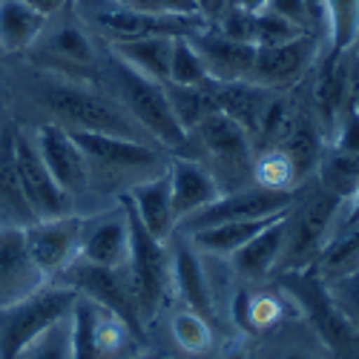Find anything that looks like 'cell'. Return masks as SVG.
Returning <instances> with one entry per match:
<instances>
[{"mask_svg":"<svg viewBox=\"0 0 359 359\" xmlns=\"http://www.w3.org/2000/svg\"><path fill=\"white\" fill-rule=\"evenodd\" d=\"M41 104L57 118V124L67 130H83V133H104L130 141H153L135 118L121 107V101H112L109 95H101L95 89L81 86L75 81L52 78L38 86Z\"/></svg>","mask_w":359,"mask_h":359,"instance_id":"cell-1","label":"cell"},{"mask_svg":"<svg viewBox=\"0 0 359 359\" xmlns=\"http://www.w3.org/2000/svg\"><path fill=\"white\" fill-rule=\"evenodd\" d=\"M75 12L109 43L138 38H190L207 26L204 15H149L118 0H75Z\"/></svg>","mask_w":359,"mask_h":359,"instance_id":"cell-2","label":"cell"},{"mask_svg":"<svg viewBox=\"0 0 359 359\" xmlns=\"http://www.w3.org/2000/svg\"><path fill=\"white\" fill-rule=\"evenodd\" d=\"M121 204H124L127 222H130V259L124 264V273L130 282V293H133V302L138 308V316L147 327L158 316V311L164 308L167 296L172 290L170 245L156 238L135 219V213L130 210V204L124 198H121Z\"/></svg>","mask_w":359,"mask_h":359,"instance_id":"cell-3","label":"cell"},{"mask_svg":"<svg viewBox=\"0 0 359 359\" xmlns=\"http://www.w3.org/2000/svg\"><path fill=\"white\" fill-rule=\"evenodd\" d=\"M342 204L345 201L322 190L319 184L305 198L293 196V204L285 216V248L276 271H311V264L337 230Z\"/></svg>","mask_w":359,"mask_h":359,"instance_id":"cell-4","label":"cell"},{"mask_svg":"<svg viewBox=\"0 0 359 359\" xmlns=\"http://www.w3.org/2000/svg\"><path fill=\"white\" fill-rule=\"evenodd\" d=\"M112 81H115L121 107L135 118L138 127L158 147L182 149L187 144V133L178 124V118L172 115L164 83L135 72L133 67L118 61V57H112Z\"/></svg>","mask_w":359,"mask_h":359,"instance_id":"cell-5","label":"cell"},{"mask_svg":"<svg viewBox=\"0 0 359 359\" xmlns=\"http://www.w3.org/2000/svg\"><path fill=\"white\" fill-rule=\"evenodd\" d=\"M78 293L67 285H43L32 296L0 308V359H15L49 325L72 313Z\"/></svg>","mask_w":359,"mask_h":359,"instance_id":"cell-6","label":"cell"},{"mask_svg":"<svg viewBox=\"0 0 359 359\" xmlns=\"http://www.w3.org/2000/svg\"><path fill=\"white\" fill-rule=\"evenodd\" d=\"M89 167V182L101 172L104 178H135V184L149 175L164 172L161 153L147 141H130L104 133L69 130Z\"/></svg>","mask_w":359,"mask_h":359,"instance_id":"cell-7","label":"cell"},{"mask_svg":"<svg viewBox=\"0 0 359 359\" xmlns=\"http://www.w3.org/2000/svg\"><path fill=\"white\" fill-rule=\"evenodd\" d=\"M141 339L107 308L78 296L72 308V359H130Z\"/></svg>","mask_w":359,"mask_h":359,"instance_id":"cell-8","label":"cell"},{"mask_svg":"<svg viewBox=\"0 0 359 359\" xmlns=\"http://www.w3.org/2000/svg\"><path fill=\"white\" fill-rule=\"evenodd\" d=\"M61 276H64L67 287H72L78 296L115 313L138 339H144V322L133 302L124 267H101V264H89L83 259H75Z\"/></svg>","mask_w":359,"mask_h":359,"instance_id":"cell-9","label":"cell"},{"mask_svg":"<svg viewBox=\"0 0 359 359\" xmlns=\"http://www.w3.org/2000/svg\"><path fill=\"white\" fill-rule=\"evenodd\" d=\"M12 153H15V170H18V182L20 193L29 204L35 219H57V216H69L72 213V198L57 187L52 172L46 170L32 133L26 130H12Z\"/></svg>","mask_w":359,"mask_h":359,"instance_id":"cell-10","label":"cell"},{"mask_svg":"<svg viewBox=\"0 0 359 359\" xmlns=\"http://www.w3.org/2000/svg\"><path fill=\"white\" fill-rule=\"evenodd\" d=\"M293 196L296 193H279V190H264L259 184H248V187L222 193L213 204H207V207H201L198 213L178 222L175 230H182V236H190V233L216 227V224H224V222L276 216V213H285L287 207L293 204Z\"/></svg>","mask_w":359,"mask_h":359,"instance_id":"cell-11","label":"cell"},{"mask_svg":"<svg viewBox=\"0 0 359 359\" xmlns=\"http://www.w3.org/2000/svg\"><path fill=\"white\" fill-rule=\"evenodd\" d=\"M81 233H83V219L72 216V213L57 216V219H35V222L23 224L29 253H32L35 264L43 271L46 279L61 276L78 259Z\"/></svg>","mask_w":359,"mask_h":359,"instance_id":"cell-12","label":"cell"},{"mask_svg":"<svg viewBox=\"0 0 359 359\" xmlns=\"http://www.w3.org/2000/svg\"><path fill=\"white\" fill-rule=\"evenodd\" d=\"M187 141H196L201 153L216 161L222 172H248L253 178V141L224 112H210L187 133Z\"/></svg>","mask_w":359,"mask_h":359,"instance_id":"cell-13","label":"cell"},{"mask_svg":"<svg viewBox=\"0 0 359 359\" xmlns=\"http://www.w3.org/2000/svg\"><path fill=\"white\" fill-rule=\"evenodd\" d=\"M46 285L43 271L29 253L23 224L0 222V308H9Z\"/></svg>","mask_w":359,"mask_h":359,"instance_id":"cell-14","label":"cell"},{"mask_svg":"<svg viewBox=\"0 0 359 359\" xmlns=\"http://www.w3.org/2000/svg\"><path fill=\"white\" fill-rule=\"evenodd\" d=\"M32 138H35V147H38L46 170L52 172L57 187H61L72 201L93 187V182H89L86 158H83L81 147L75 144V138H72V133L67 127L52 121V124L38 127L32 133Z\"/></svg>","mask_w":359,"mask_h":359,"instance_id":"cell-15","label":"cell"},{"mask_svg":"<svg viewBox=\"0 0 359 359\" xmlns=\"http://www.w3.org/2000/svg\"><path fill=\"white\" fill-rule=\"evenodd\" d=\"M316 35H299L293 41L285 43H273V46H256V61H253V75L250 81L264 86V89H290L293 83H299L308 69L313 67L316 57Z\"/></svg>","mask_w":359,"mask_h":359,"instance_id":"cell-16","label":"cell"},{"mask_svg":"<svg viewBox=\"0 0 359 359\" xmlns=\"http://www.w3.org/2000/svg\"><path fill=\"white\" fill-rule=\"evenodd\" d=\"M196 52L201 55L204 69L216 83H236V81H250L253 75V61H256V43H242L224 38L222 32L207 23L190 35Z\"/></svg>","mask_w":359,"mask_h":359,"instance_id":"cell-17","label":"cell"},{"mask_svg":"<svg viewBox=\"0 0 359 359\" xmlns=\"http://www.w3.org/2000/svg\"><path fill=\"white\" fill-rule=\"evenodd\" d=\"M170 276H172V290L182 296L184 308L201 313L204 319L213 322V290L210 279L201 264V253L190 245V238L170 236Z\"/></svg>","mask_w":359,"mask_h":359,"instance_id":"cell-18","label":"cell"},{"mask_svg":"<svg viewBox=\"0 0 359 359\" xmlns=\"http://www.w3.org/2000/svg\"><path fill=\"white\" fill-rule=\"evenodd\" d=\"M78 259L101 267H124L130 259V222L127 210H112L95 219H83Z\"/></svg>","mask_w":359,"mask_h":359,"instance_id":"cell-19","label":"cell"},{"mask_svg":"<svg viewBox=\"0 0 359 359\" xmlns=\"http://www.w3.org/2000/svg\"><path fill=\"white\" fill-rule=\"evenodd\" d=\"M167 178H170V201L175 222L198 213L201 207L213 204L222 196L219 178L210 172V167L196 158H172L167 167Z\"/></svg>","mask_w":359,"mask_h":359,"instance_id":"cell-20","label":"cell"},{"mask_svg":"<svg viewBox=\"0 0 359 359\" xmlns=\"http://www.w3.org/2000/svg\"><path fill=\"white\" fill-rule=\"evenodd\" d=\"M130 204V210L135 219L153 233L161 242H170V236L175 233V213H172V201H170V178L167 170L158 175H149L144 182L133 184L124 196Z\"/></svg>","mask_w":359,"mask_h":359,"instance_id":"cell-21","label":"cell"},{"mask_svg":"<svg viewBox=\"0 0 359 359\" xmlns=\"http://www.w3.org/2000/svg\"><path fill=\"white\" fill-rule=\"evenodd\" d=\"M285 216H279L264 230H259L250 242H245L230 256L233 271L245 282H262L264 276L276 273L279 259H282V248H285Z\"/></svg>","mask_w":359,"mask_h":359,"instance_id":"cell-22","label":"cell"},{"mask_svg":"<svg viewBox=\"0 0 359 359\" xmlns=\"http://www.w3.org/2000/svg\"><path fill=\"white\" fill-rule=\"evenodd\" d=\"M213 95H216V112H224L227 118H233L253 141L262 124V115L273 98V89H264L253 81H236V83L213 81Z\"/></svg>","mask_w":359,"mask_h":359,"instance_id":"cell-23","label":"cell"},{"mask_svg":"<svg viewBox=\"0 0 359 359\" xmlns=\"http://www.w3.org/2000/svg\"><path fill=\"white\" fill-rule=\"evenodd\" d=\"M351 104V69H348V52L345 55H327L322 69L316 72L313 83V107L319 121L334 130L337 118Z\"/></svg>","mask_w":359,"mask_h":359,"instance_id":"cell-24","label":"cell"},{"mask_svg":"<svg viewBox=\"0 0 359 359\" xmlns=\"http://www.w3.org/2000/svg\"><path fill=\"white\" fill-rule=\"evenodd\" d=\"M175 38H138V41H112L109 55L121 64L133 67L135 72L153 78L158 83H167L170 75V55H172Z\"/></svg>","mask_w":359,"mask_h":359,"instance_id":"cell-25","label":"cell"},{"mask_svg":"<svg viewBox=\"0 0 359 359\" xmlns=\"http://www.w3.org/2000/svg\"><path fill=\"white\" fill-rule=\"evenodd\" d=\"M287 213V210H285ZM285 213H276V216H264V219H245V222H224V224H216V227H207V230H198V233H190V245L198 250V253H207V256H219V259H230L238 248L245 242L264 230L271 222H276L279 216Z\"/></svg>","mask_w":359,"mask_h":359,"instance_id":"cell-26","label":"cell"},{"mask_svg":"<svg viewBox=\"0 0 359 359\" xmlns=\"http://www.w3.org/2000/svg\"><path fill=\"white\" fill-rule=\"evenodd\" d=\"M35 43H41L43 49V57L49 64H57V67H75V69H89L95 67V46L89 41V35L83 32L81 26H57L43 38H38Z\"/></svg>","mask_w":359,"mask_h":359,"instance_id":"cell-27","label":"cell"},{"mask_svg":"<svg viewBox=\"0 0 359 359\" xmlns=\"http://www.w3.org/2000/svg\"><path fill=\"white\" fill-rule=\"evenodd\" d=\"M43 29L46 18L26 6L23 0H0V46L6 52L32 49Z\"/></svg>","mask_w":359,"mask_h":359,"instance_id":"cell-28","label":"cell"},{"mask_svg":"<svg viewBox=\"0 0 359 359\" xmlns=\"http://www.w3.org/2000/svg\"><path fill=\"white\" fill-rule=\"evenodd\" d=\"M359 271V227H337L311 264V273L325 285Z\"/></svg>","mask_w":359,"mask_h":359,"instance_id":"cell-29","label":"cell"},{"mask_svg":"<svg viewBox=\"0 0 359 359\" xmlns=\"http://www.w3.org/2000/svg\"><path fill=\"white\" fill-rule=\"evenodd\" d=\"M12 130L0 133V222L9 224H29L35 222L32 210L20 193L18 170H15V153H12Z\"/></svg>","mask_w":359,"mask_h":359,"instance_id":"cell-30","label":"cell"},{"mask_svg":"<svg viewBox=\"0 0 359 359\" xmlns=\"http://www.w3.org/2000/svg\"><path fill=\"white\" fill-rule=\"evenodd\" d=\"M316 178L319 187L337 196L339 201H348L353 190L359 187V156L345 153L339 147H322L319 161H316Z\"/></svg>","mask_w":359,"mask_h":359,"instance_id":"cell-31","label":"cell"},{"mask_svg":"<svg viewBox=\"0 0 359 359\" xmlns=\"http://www.w3.org/2000/svg\"><path fill=\"white\" fill-rule=\"evenodd\" d=\"M167 101L172 107V115L178 118V124L184 127V133H190L201 118H207L210 112H216V95H213V81L204 86H175V83H164Z\"/></svg>","mask_w":359,"mask_h":359,"instance_id":"cell-32","label":"cell"},{"mask_svg":"<svg viewBox=\"0 0 359 359\" xmlns=\"http://www.w3.org/2000/svg\"><path fill=\"white\" fill-rule=\"evenodd\" d=\"M325 32L331 41L327 55H345L359 41V0H325Z\"/></svg>","mask_w":359,"mask_h":359,"instance_id":"cell-33","label":"cell"},{"mask_svg":"<svg viewBox=\"0 0 359 359\" xmlns=\"http://www.w3.org/2000/svg\"><path fill=\"white\" fill-rule=\"evenodd\" d=\"M253 182L264 190H279V193H296L302 178L296 172V164L282 147L262 149L253 158Z\"/></svg>","mask_w":359,"mask_h":359,"instance_id":"cell-34","label":"cell"},{"mask_svg":"<svg viewBox=\"0 0 359 359\" xmlns=\"http://www.w3.org/2000/svg\"><path fill=\"white\" fill-rule=\"evenodd\" d=\"M285 308L273 293H242L236 299V325L248 334H262L282 319Z\"/></svg>","mask_w":359,"mask_h":359,"instance_id":"cell-35","label":"cell"},{"mask_svg":"<svg viewBox=\"0 0 359 359\" xmlns=\"http://www.w3.org/2000/svg\"><path fill=\"white\" fill-rule=\"evenodd\" d=\"M282 149L290 156V161L296 164V172L299 178L305 182V175L316 170V161H319V153H322V141H319V130L311 118H302L293 127V133L287 135V141L282 144Z\"/></svg>","mask_w":359,"mask_h":359,"instance_id":"cell-36","label":"cell"},{"mask_svg":"<svg viewBox=\"0 0 359 359\" xmlns=\"http://www.w3.org/2000/svg\"><path fill=\"white\" fill-rule=\"evenodd\" d=\"M170 331H172V339L175 345L187 351V353H207L213 348V325L210 319H204L201 313L190 311V308H182L172 313V322H170Z\"/></svg>","mask_w":359,"mask_h":359,"instance_id":"cell-37","label":"cell"},{"mask_svg":"<svg viewBox=\"0 0 359 359\" xmlns=\"http://www.w3.org/2000/svg\"><path fill=\"white\" fill-rule=\"evenodd\" d=\"M15 359H72V313L49 325Z\"/></svg>","mask_w":359,"mask_h":359,"instance_id":"cell-38","label":"cell"},{"mask_svg":"<svg viewBox=\"0 0 359 359\" xmlns=\"http://www.w3.org/2000/svg\"><path fill=\"white\" fill-rule=\"evenodd\" d=\"M167 83H175V86H204V83H210V75H207L201 55L196 52L190 38H175L172 41Z\"/></svg>","mask_w":359,"mask_h":359,"instance_id":"cell-39","label":"cell"},{"mask_svg":"<svg viewBox=\"0 0 359 359\" xmlns=\"http://www.w3.org/2000/svg\"><path fill=\"white\" fill-rule=\"evenodd\" d=\"M325 296L327 305L334 308V313L351 327L353 334H359V271L339 276L334 282H325Z\"/></svg>","mask_w":359,"mask_h":359,"instance_id":"cell-40","label":"cell"},{"mask_svg":"<svg viewBox=\"0 0 359 359\" xmlns=\"http://www.w3.org/2000/svg\"><path fill=\"white\" fill-rule=\"evenodd\" d=\"M216 32H222L224 38H233V41H242V43H256V12H248L242 6H224L219 15H216V23H213Z\"/></svg>","mask_w":359,"mask_h":359,"instance_id":"cell-41","label":"cell"},{"mask_svg":"<svg viewBox=\"0 0 359 359\" xmlns=\"http://www.w3.org/2000/svg\"><path fill=\"white\" fill-rule=\"evenodd\" d=\"M299 35H305V29H299L287 18H282V15L271 12V9L256 12V46L285 43V41H293Z\"/></svg>","mask_w":359,"mask_h":359,"instance_id":"cell-42","label":"cell"},{"mask_svg":"<svg viewBox=\"0 0 359 359\" xmlns=\"http://www.w3.org/2000/svg\"><path fill=\"white\" fill-rule=\"evenodd\" d=\"M331 144L345 149V153H356L359 156V109H353L351 104L342 109V115L337 118V124L331 130Z\"/></svg>","mask_w":359,"mask_h":359,"instance_id":"cell-43","label":"cell"},{"mask_svg":"<svg viewBox=\"0 0 359 359\" xmlns=\"http://www.w3.org/2000/svg\"><path fill=\"white\" fill-rule=\"evenodd\" d=\"M118 4L149 15H201L196 0H118Z\"/></svg>","mask_w":359,"mask_h":359,"instance_id":"cell-44","label":"cell"},{"mask_svg":"<svg viewBox=\"0 0 359 359\" xmlns=\"http://www.w3.org/2000/svg\"><path fill=\"white\" fill-rule=\"evenodd\" d=\"M348 69H351V107L359 109V49L348 52Z\"/></svg>","mask_w":359,"mask_h":359,"instance_id":"cell-45","label":"cell"},{"mask_svg":"<svg viewBox=\"0 0 359 359\" xmlns=\"http://www.w3.org/2000/svg\"><path fill=\"white\" fill-rule=\"evenodd\" d=\"M26 6H32L38 15H43V18H52V15H57L61 12L69 0H23Z\"/></svg>","mask_w":359,"mask_h":359,"instance_id":"cell-46","label":"cell"},{"mask_svg":"<svg viewBox=\"0 0 359 359\" xmlns=\"http://www.w3.org/2000/svg\"><path fill=\"white\" fill-rule=\"evenodd\" d=\"M337 227H359V187L353 190V196L348 198V213Z\"/></svg>","mask_w":359,"mask_h":359,"instance_id":"cell-47","label":"cell"},{"mask_svg":"<svg viewBox=\"0 0 359 359\" xmlns=\"http://www.w3.org/2000/svg\"><path fill=\"white\" fill-rule=\"evenodd\" d=\"M196 4H198V12L204 18H216L227 6V0H196Z\"/></svg>","mask_w":359,"mask_h":359,"instance_id":"cell-48","label":"cell"},{"mask_svg":"<svg viewBox=\"0 0 359 359\" xmlns=\"http://www.w3.org/2000/svg\"><path fill=\"white\" fill-rule=\"evenodd\" d=\"M233 6H242L248 12H262L267 6V0H233Z\"/></svg>","mask_w":359,"mask_h":359,"instance_id":"cell-49","label":"cell"},{"mask_svg":"<svg viewBox=\"0 0 359 359\" xmlns=\"http://www.w3.org/2000/svg\"><path fill=\"white\" fill-rule=\"evenodd\" d=\"M282 359H319V356H313V353H305V351H290V353H285Z\"/></svg>","mask_w":359,"mask_h":359,"instance_id":"cell-50","label":"cell"},{"mask_svg":"<svg viewBox=\"0 0 359 359\" xmlns=\"http://www.w3.org/2000/svg\"><path fill=\"white\" fill-rule=\"evenodd\" d=\"M130 359H167V356H161V353H135Z\"/></svg>","mask_w":359,"mask_h":359,"instance_id":"cell-51","label":"cell"},{"mask_svg":"<svg viewBox=\"0 0 359 359\" xmlns=\"http://www.w3.org/2000/svg\"><path fill=\"white\" fill-rule=\"evenodd\" d=\"M224 359H245V353H238V351H230Z\"/></svg>","mask_w":359,"mask_h":359,"instance_id":"cell-52","label":"cell"}]
</instances>
